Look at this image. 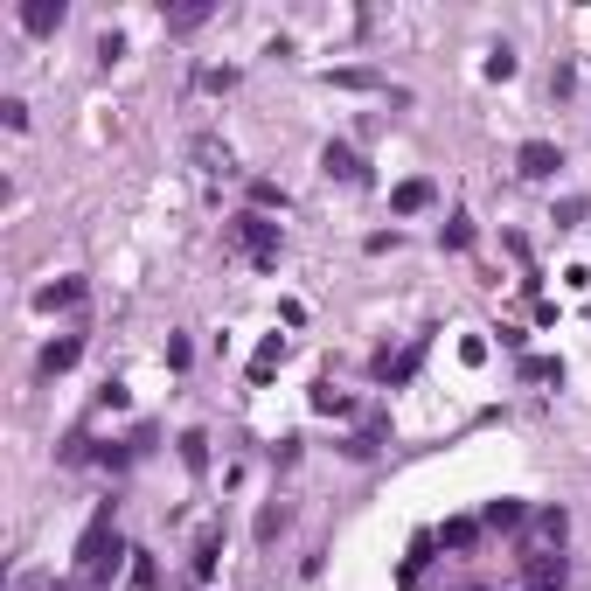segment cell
Returning a JSON list of instances; mask_svg holds the SVG:
<instances>
[{"label":"cell","instance_id":"1","mask_svg":"<svg viewBox=\"0 0 591 591\" xmlns=\"http://www.w3.org/2000/svg\"><path fill=\"white\" fill-rule=\"evenodd\" d=\"M119 557H133L126 543H119V529H112V501L91 515V529H84V543H77V578L84 585H112V571H119Z\"/></svg>","mask_w":591,"mask_h":591},{"label":"cell","instance_id":"2","mask_svg":"<svg viewBox=\"0 0 591 591\" xmlns=\"http://www.w3.org/2000/svg\"><path fill=\"white\" fill-rule=\"evenodd\" d=\"M223 237H230V251H244L251 265H279V223H272V216L244 209V216L223 223Z\"/></svg>","mask_w":591,"mask_h":591},{"label":"cell","instance_id":"3","mask_svg":"<svg viewBox=\"0 0 591 591\" xmlns=\"http://www.w3.org/2000/svg\"><path fill=\"white\" fill-rule=\"evenodd\" d=\"M320 174L341 181V188H362V181H369V167H362V153H355V147H327V153H320Z\"/></svg>","mask_w":591,"mask_h":591},{"label":"cell","instance_id":"4","mask_svg":"<svg viewBox=\"0 0 591 591\" xmlns=\"http://www.w3.org/2000/svg\"><path fill=\"white\" fill-rule=\"evenodd\" d=\"M557 167H564V153L550 147V140H529V147L515 153V174H522V181H550Z\"/></svg>","mask_w":591,"mask_h":591},{"label":"cell","instance_id":"5","mask_svg":"<svg viewBox=\"0 0 591 591\" xmlns=\"http://www.w3.org/2000/svg\"><path fill=\"white\" fill-rule=\"evenodd\" d=\"M63 21H70L63 0H21V28H28V35H56Z\"/></svg>","mask_w":591,"mask_h":591},{"label":"cell","instance_id":"6","mask_svg":"<svg viewBox=\"0 0 591 591\" xmlns=\"http://www.w3.org/2000/svg\"><path fill=\"white\" fill-rule=\"evenodd\" d=\"M418 362H425V341H411L404 355H376V383H390V390H397V383H411V376H418Z\"/></svg>","mask_w":591,"mask_h":591},{"label":"cell","instance_id":"7","mask_svg":"<svg viewBox=\"0 0 591 591\" xmlns=\"http://www.w3.org/2000/svg\"><path fill=\"white\" fill-rule=\"evenodd\" d=\"M188 153H195V167H202V174H237V160H230V147H223L216 133H195Z\"/></svg>","mask_w":591,"mask_h":591},{"label":"cell","instance_id":"8","mask_svg":"<svg viewBox=\"0 0 591 591\" xmlns=\"http://www.w3.org/2000/svg\"><path fill=\"white\" fill-rule=\"evenodd\" d=\"M216 557H223V522H209V529L195 536V557H188V578H209V571H216Z\"/></svg>","mask_w":591,"mask_h":591},{"label":"cell","instance_id":"9","mask_svg":"<svg viewBox=\"0 0 591 591\" xmlns=\"http://www.w3.org/2000/svg\"><path fill=\"white\" fill-rule=\"evenodd\" d=\"M432 195H439V188H432V181L418 174V181H397V195H390V209H397V216H418V209H432Z\"/></svg>","mask_w":591,"mask_h":591},{"label":"cell","instance_id":"10","mask_svg":"<svg viewBox=\"0 0 591 591\" xmlns=\"http://www.w3.org/2000/svg\"><path fill=\"white\" fill-rule=\"evenodd\" d=\"M77 355H84V334H63V341H49V348H42V376H63V369H77Z\"/></svg>","mask_w":591,"mask_h":591},{"label":"cell","instance_id":"11","mask_svg":"<svg viewBox=\"0 0 591 591\" xmlns=\"http://www.w3.org/2000/svg\"><path fill=\"white\" fill-rule=\"evenodd\" d=\"M209 14H216L209 0H188V7H167V35H195V28H202Z\"/></svg>","mask_w":591,"mask_h":591},{"label":"cell","instance_id":"12","mask_svg":"<svg viewBox=\"0 0 591 591\" xmlns=\"http://www.w3.org/2000/svg\"><path fill=\"white\" fill-rule=\"evenodd\" d=\"M279 362H286V334H265V348L251 355V383H272Z\"/></svg>","mask_w":591,"mask_h":591},{"label":"cell","instance_id":"13","mask_svg":"<svg viewBox=\"0 0 591 591\" xmlns=\"http://www.w3.org/2000/svg\"><path fill=\"white\" fill-rule=\"evenodd\" d=\"M480 522H487V529H522V522H529V508L501 494V501H487V508H480Z\"/></svg>","mask_w":591,"mask_h":591},{"label":"cell","instance_id":"14","mask_svg":"<svg viewBox=\"0 0 591 591\" xmlns=\"http://www.w3.org/2000/svg\"><path fill=\"white\" fill-rule=\"evenodd\" d=\"M77 299H84V279H56V286H42V293H35V306H42V313H56V306H77Z\"/></svg>","mask_w":591,"mask_h":591},{"label":"cell","instance_id":"15","mask_svg":"<svg viewBox=\"0 0 591 591\" xmlns=\"http://www.w3.org/2000/svg\"><path fill=\"white\" fill-rule=\"evenodd\" d=\"M536 536H543L550 550H564V536H571V515H564V508H543V515H536Z\"/></svg>","mask_w":591,"mask_h":591},{"label":"cell","instance_id":"16","mask_svg":"<svg viewBox=\"0 0 591 591\" xmlns=\"http://www.w3.org/2000/svg\"><path fill=\"white\" fill-rule=\"evenodd\" d=\"M181 466H188L195 480L209 473V439H202V432H181Z\"/></svg>","mask_w":591,"mask_h":591},{"label":"cell","instance_id":"17","mask_svg":"<svg viewBox=\"0 0 591 591\" xmlns=\"http://www.w3.org/2000/svg\"><path fill=\"white\" fill-rule=\"evenodd\" d=\"M251 209L265 216V209H286V188L279 181H251Z\"/></svg>","mask_w":591,"mask_h":591},{"label":"cell","instance_id":"18","mask_svg":"<svg viewBox=\"0 0 591 591\" xmlns=\"http://www.w3.org/2000/svg\"><path fill=\"white\" fill-rule=\"evenodd\" d=\"M522 376H529V383H564V362H550V355H529V362H522Z\"/></svg>","mask_w":591,"mask_h":591},{"label":"cell","instance_id":"19","mask_svg":"<svg viewBox=\"0 0 591 591\" xmlns=\"http://www.w3.org/2000/svg\"><path fill=\"white\" fill-rule=\"evenodd\" d=\"M286 522H293V508H286V501H272V508L258 515V543H272V536H279Z\"/></svg>","mask_w":591,"mask_h":591},{"label":"cell","instance_id":"20","mask_svg":"<svg viewBox=\"0 0 591 591\" xmlns=\"http://www.w3.org/2000/svg\"><path fill=\"white\" fill-rule=\"evenodd\" d=\"M473 536H480V522H445V529H439L445 550H473Z\"/></svg>","mask_w":591,"mask_h":591},{"label":"cell","instance_id":"21","mask_svg":"<svg viewBox=\"0 0 591 591\" xmlns=\"http://www.w3.org/2000/svg\"><path fill=\"white\" fill-rule=\"evenodd\" d=\"M313 411H320V418H341V411H348V397H341L334 383H320V390H313Z\"/></svg>","mask_w":591,"mask_h":591},{"label":"cell","instance_id":"22","mask_svg":"<svg viewBox=\"0 0 591 591\" xmlns=\"http://www.w3.org/2000/svg\"><path fill=\"white\" fill-rule=\"evenodd\" d=\"M195 84H202V91H237V70H230V63H223V70H202V77H195Z\"/></svg>","mask_w":591,"mask_h":591},{"label":"cell","instance_id":"23","mask_svg":"<svg viewBox=\"0 0 591 591\" xmlns=\"http://www.w3.org/2000/svg\"><path fill=\"white\" fill-rule=\"evenodd\" d=\"M341 91H376V70H334Z\"/></svg>","mask_w":591,"mask_h":591},{"label":"cell","instance_id":"24","mask_svg":"<svg viewBox=\"0 0 591 591\" xmlns=\"http://www.w3.org/2000/svg\"><path fill=\"white\" fill-rule=\"evenodd\" d=\"M439 237L452 244V251H466V244H473V223H466V216H452V223H445Z\"/></svg>","mask_w":591,"mask_h":591},{"label":"cell","instance_id":"25","mask_svg":"<svg viewBox=\"0 0 591 591\" xmlns=\"http://www.w3.org/2000/svg\"><path fill=\"white\" fill-rule=\"evenodd\" d=\"M153 578H160V571H153V557H147V550H133V585L153 591Z\"/></svg>","mask_w":591,"mask_h":591},{"label":"cell","instance_id":"26","mask_svg":"<svg viewBox=\"0 0 591 591\" xmlns=\"http://www.w3.org/2000/svg\"><path fill=\"white\" fill-rule=\"evenodd\" d=\"M0 119H7V133H21V126H28V105H21V98H0Z\"/></svg>","mask_w":591,"mask_h":591}]
</instances>
